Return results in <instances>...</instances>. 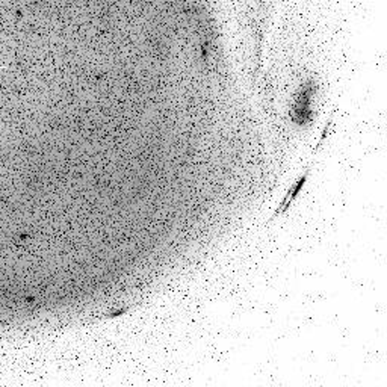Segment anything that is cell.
Masks as SVG:
<instances>
[{"label": "cell", "instance_id": "6da1fadb", "mask_svg": "<svg viewBox=\"0 0 387 387\" xmlns=\"http://www.w3.org/2000/svg\"><path fill=\"white\" fill-rule=\"evenodd\" d=\"M306 178H307V174H306V175H303V177H301V178L297 181V184L292 187V190H289V194H287L286 200L281 203V209H280V211H277V214H278V215H280L281 212H284V211H286V209L291 206V203H292V202H294V200L298 197V194H300V190H301V187H303V184H304ZM277 214H275V215H277ZM275 215H274V217H275Z\"/></svg>", "mask_w": 387, "mask_h": 387}]
</instances>
